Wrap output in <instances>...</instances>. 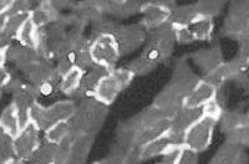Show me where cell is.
<instances>
[{"instance_id":"6da1fadb","label":"cell","mask_w":249,"mask_h":164,"mask_svg":"<svg viewBox=\"0 0 249 164\" xmlns=\"http://www.w3.org/2000/svg\"><path fill=\"white\" fill-rule=\"evenodd\" d=\"M76 110V103L72 101L55 102L48 107L35 103L30 110V123L40 132H45L57 122L69 121L74 116Z\"/></svg>"},{"instance_id":"7a4b0ae2","label":"cell","mask_w":249,"mask_h":164,"mask_svg":"<svg viewBox=\"0 0 249 164\" xmlns=\"http://www.w3.org/2000/svg\"><path fill=\"white\" fill-rule=\"evenodd\" d=\"M133 75L127 68H112L102 77L93 91L92 97L105 106H110L124 88L130 85Z\"/></svg>"},{"instance_id":"3957f363","label":"cell","mask_w":249,"mask_h":164,"mask_svg":"<svg viewBox=\"0 0 249 164\" xmlns=\"http://www.w3.org/2000/svg\"><path fill=\"white\" fill-rule=\"evenodd\" d=\"M218 121L211 117L202 116L195 125L191 126L183 137V147L199 154L212 143Z\"/></svg>"},{"instance_id":"277c9868","label":"cell","mask_w":249,"mask_h":164,"mask_svg":"<svg viewBox=\"0 0 249 164\" xmlns=\"http://www.w3.org/2000/svg\"><path fill=\"white\" fill-rule=\"evenodd\" d=\"M89 50L93 64L107 70H112L121 57L116 39L111 34L97 35L91 41Z\"/></svg>"},{"instance_id":"5b68a950","label":"cell","mask_w":249,"mask_h":164,"mask_svg":"<svg viewBox=\"0 0 249 164\" xmlns=\"http://www.w3.org/2000/svg\"><path fill=\"white\" fill-rule=\"evenodd\" d=\"M172 3L168 1H152V3L142 4L141 12L142 15L141 24L140 25L144 30H153L159 26L164 25L170 20V14L172 8L176 5H171Z\"/></svg>"},{"instance_id":"8992f818","label":"cell","mask_w":249,"mask_h":164,"mask_svg":"<svg viewBox=\"0 0 249 164\" xmlns=\"http://www.w3.org/2000/svg\"><path fill=\"white\" fill-rule=\"evenodd\" d=\"M113 36H115L117 45H119L120 55L124 56V55L131 54L135 50H137L140 45L144 43L146 30L140 24L124 25L120 26V29Z\"/></svg>"},{"instance_id":"52a82bcc","label":"cell","mask_w":249,"mask_h":164,"mask_svg":"<svg viewBox=\"0 0 249 164\" xmlns=\"http://www.w3.org/2000/svg\"><path fill=\"white\" fill-rule=\"evenodd\" d=\"M40 131L30 123L20 131L19 134L14 138V154L15 158L21 161H28L35 150L41 145Z\"/></svg>"},{"instance_id":"ba28073f","label":"cell","mask_w":249,"mask_h":164,"mask_svg":"<svg viewBox=\"0 0 249 164\" xmlns=\"http://www.w3.org/2000/svg\"><path fill=\"white\" fill-rule=\"evenodd\" d=\"M23 72L26 79L29 80V82H30V85L36 86L39 88L49 85L51 81H56L55 80L54 67L45 59H40L35 61L29 67H26Z\"/></svg>"},{"instance_id":"9c48e42d","label":"cell","mask_w":249,"mask_h":164,"mask_svg":"<svg viewBox=\"0 0 249 164\" xmlns=\"http://www.w3.org/2000/svg\"><path fill=\"white\" fill-rule=\"evenodd\" d=\"M217 88L213 87L211 83L204 81L203 79H199L195 87L191 90L190 94L187 95L183 106L192 108H202L208 102L217 97Z\"/></svg>"},{"instance_id":"30bf717a","label":"cell","mask_w":249,"mask_h":164,"mask_svg":"<svg viewBox=\"0 0 249 164\" xmlns=\"http://www.w3.org/2000/svg\"><path fill=\"white\" fill-rule=\"evenodd\" d=\"M171 127V118H163L159 122H155L152 125L144 126L140 128L135 134L133 145L135 147H142L148 142H152L160 137L166 136Z\"/></svg>"},{"instance_id":"8fae6325","label":"cell","mask_w":249,"mask_h":164,"mask_svg":"<svg viewBox=\"0 0 249 164\" xmlns=\"http://www.w3.org/2000/svg\"><path fill=\"white\" fill-rule=\"evenodd\" d=\"M139 148V156L140 159L142 161H147V159L156 158V157H163L170 154L171 152H173L175 149H177V146H175L171 142V139L168 138V136L160 137V138L155 139L152 142H148L142 147Z\"/></svg>"},{"instance_id":"7c38bea8","label":"cell","mask_w":249,"mask_h":164,"mask_svg":"<svg viewBox=\"0 0 249 164\" xmlns=\"http://www.w3.org/2000/svg\"><path fill=\"white\" fill-rule=\"evenodd\" d=\"M193 63L203 71L204 75L208 74L223 63L221 49L211 48L196 52L193 55Z\"/></svg>"},{"instance_id":"4fadbf2b","label":"cell","mask_w":249,"mask_h":164,"mask_svg":"<svg viewBox=\"0 0 249 164\" xmlns=\"http://www.w3.org/2000/svg\"><path fill=\"white\" fill-rule=\"evenodd\" d=\"M198 17L195 5H176L172 8L168 23L173 29L190 28Z\"/></svg>"},{"instance_id":"5bb4252c","label":"cell","mask_w":249,"mask_h":164,"mask_svg":"<svg viewBox=\"0 0 249 164\" xmlns=\"http://www.w3.org/2000/svg\"><path fill=\"white\" fill-rule=\"evenodd\" d=\"M248 28L249 15H230L224 24V32L242 41H248Z\"/></svg>"},{"instance_id":"9a60e30c","label":"cell","mask_w":249,"mask_h":164,"mask_svg":"<svg viewBox=\"0 0 249 164\" xmlns=\"http://www.w3.org/2000/svg\"><path fill=\"white\" fill-rule=\"evenodd\" d=\"M108 71L110 70L99 65H93L92 67L89 68L88 71H85L81 83H80L77 94L80 92V94L82 95H92L95 88H96V86L99 85V82L101 81L102 77L105 76Z\"/></svg>"},{"instance_id":"2e32d148","label":"cell","mask_w":249,"mask_h":164,"mask_svg":"<svg viewBox=\"0 0 249 164\" xmlns=\"http://www.w3.org/2000/svg\"><path fill=\"white\" fill-rule=\"evenodd\" d=\"M85 71H82L81 68L76 67V66H72L70 70L66 72L64 76L60 79L59 81V88L62 94L65 95H75L77 94L79 91L80 83L82 81V77H84Z\"/></svg>"},{"instance_id":"e0dca14e","label":"cell","mask_w":249,"mask_h":164,"mask_svg":"<svg viewBox=\"0 0 249 164\" xmlns=\"http://www.w3.org/2000/svg\"><path fill=\"white\" fill-rule=\"evenodd\" d=\"M0 130L6 133L8 136L13 137V138H15L21 131L19 119H18L17 110H15L12 103L6 106L3 112H1V115H0Z\"/></svg>"},{"instance_id":"ac0fdd59","label":"cell","mask_w":249,"mask_h":164,"mask_svg":"<svg viewBox=\"0 0 249 164\" xmlns=\"http://www.w3.org/2000/svg\"><path fill=\"white\" fill-rule=\"evenodd\" d=\"M40 30L34 25V23L30 20V16L26 20L25 23L23 24V26L19 29L15 39L19 41L20 46H24V48L34 49L37 44V39H39Z\"/></svg>"},{"instance_id":"d6986e66","label":"cell","mask_w":249,"mask_h":164,"mask_svg":"<svg viewBox=\"0 0 249 164\" xmlns=\"http://www.w3.org/2000/svg\"><path fill=\"white\" fill-rule=\"evenodd\" d=\"M66 139H71V130L69 121L57 122L45 131V141L51 145L59 146Z\"/></svg>"},{"instance_id":"ffe728a7","label":"cell","mask_w":249,"mask_h":164,"mask_svg":"<svg viewBox=\"0 0 249 164\" xmlns=\"http://www.w3.org/2000/svg\"><path fill=\"white\" fill-rule=\"evenodd\" d=\"M202 79H203L204 81L208 82V83H211L213 87H215L218 90V87L223 85L224 82H227L231 79H234V74H233V70L232 67H231L230 63H222L221 65L218 66V67H215L214 70L204 75Z\"/></svg>"},{"instance_id":"44dd1931","label":"cell","mask_w":249,"mask_h":164,"mask_svg":"<svg viewBox=\"0 0 249 164\" xmlns=\"http://www.w3.org/2000/svg\"><path fill=\"white\" fill-rule=\"evenodd\" d=\"M218 122L221 125L222 131L226 133L232 132V131L243 127V126H248V121H247L246 116L233 112V111H223V114L221 115Z\"/></svg>"},{"instance_id":"7402d4cb","label":"cell","mask_w":249,"mask_h":164,"mask_svg":"<svg viewBox=\"0 0 249 164\" xmlns=\"http://www.w3.org/2000/svg\"><path fill=\"white\" fill-rule=\"evenodd\" d=\"M56 146L51 145L44 139L34 154L28 159L26 164H51L54 162Z\"/></svg>"},{"instance_id":"603a6c76","label":"cell","mask_w":249,"mask_h":164,"mask_svg":"<svg viewBox=\"0 0 249 164\" xmlns=\"http://www.w3.org/2000/svg\"><path fill=\"white\" fill-rule=\"evenodd\" d=\"M29 16H30V14H26V13H8L3 32L12 39H15L19 29L23 26V24L29 19Z\"/></svg>"},{"instance_id":"cb8c5ba5","label":"cell","mask_w":249,"mask_h":164,"mask_svg":"<svg viewBox=\"0 0 249 164\" xmlns=\"http://www.w3.org/2000/svg\"><path fill=\"white\" fill-rule=\"evenodd\" d=\"M213 20L204 19V17H197L195 23L190 26L195 40H208L213 34Z\"/></svg>"},{"instance_id":"d4e9b609","label":"cell","mask_w":249,"mask_h":164,"mask_svg":"<svg viewBox=\"0 0 249 164\" xmlns=\"http://www.w3.org/2000/svg\"><path fill=\"white\" fill-rule=\"evenodd\" d=\"M157 65H159V64L152 61V60L147 59V57L143 56V55H141L140 57H137V59L131 61L127 70L130 71L133 76H146V75H148L150 72H152V71L157 67Z\"/></svg>"},{"instance_id":"484cf974","label":"cell","mask_w":249,"mask_h":164,"mask_svg":"<svg viewBox=\"0 0 249 164\" xmlns=\"http://www.w3.org/2000/svg\"><path fill=\"white\" fill-rule=\"evenodd\" d=\"M195 8L199 17L213 20V17L219 15V13L222 12L223 3L215 1V0H202V1L195 4Z\"/></svg>"},{"instance_id":"4316f807","label":"cell","mask_w":249,"mask_h":164,"mask_svg":"<svg viewBox=\"0 0 249 164\" xmlns=\"http://www.w3.org/2000/svg\"><path fill=\"white\" fill-rule=\"evenodd\" d=\"M227 142L237 145L239 147H244L248 145L249 142V130L248 126H243L237 130L232 131V132L227 133Z\"/></svg>"},{"instance_id":"83f0119b","label":"cell","mask_w":249,"mask_h":164,"mask_svg":"<svg viewBox=\"0 0 249 164\" xmlns=\"http://www.w3.org/2000/svg\"><path fill=\"white\" fill-rule=\"evenodd\" d=\"M197 162H198L197 153L184 147L181 148L178 153V158H177V164H197Z\"/></svg>"},{"instance_id":"f1b7e54d","label":"cell","mask_w":249,"mask_h":164,"mask_svg":"<svg viewBox=\"0 0 249 164\" xmlns=\"http://www.w3.org/2000/svg\"><path fill=\"white\" fill-rule=\"evenodd\" d=\"M175 41L181 44H188L195 41V37H193L190 28L175 29Z\"/></svg>"},{"instance_id":"f546056e","label":"cell","mask_w":249,"mask_h":164,"mask_svg":"<svg viewBox=\"0 0 249 164\" xmlns=\"http://www.w3.org/2000/svg\"><path fill=\"white\" fill-rule=\"evenodd\" d=\"M182 147L177 148L173 152H171L167 156H163V159L160 162H157L156 164H177V158H178V153L181 150Z\"/></svg>"},{"instance_id":"4dcf8cb0","label":"cell","mask_w":249,"mask_h":164,"mask_svg":"<svg viewBox=\"0 0 249 164\" xmlns=\"http://www.w3.org/2000/svg\"><path fill=\"white\" fill-rule=\"evenodd\" d=\"M13 5V1L9 0H0V15H6Z\"/></svg>"},{"instance_id":"1f68e13d","label":"cell","mask_w":249,"mask_h":164,"mask_svg":"<svg viewBox=\"0 0 249 164\" xmlns=\"http://www.w3.org/2000/svg\"><path fill=\"white\" fill-rule=\"evenodd\" d=\"M6 63V55L5 51L0 50V68L4 67V64Z\"/></svg>"},{"instance_id":"d6a6232c","label":"cell","mask_w":249,"mask_h":164,"mask_svg":"<svg viewBox=\"0 0 249 164\" xmlns=\"http://www.w3.org/2000/svg\"><path fill=\"white\" fill-rule=\"evenodd\" d=\"M93 164H101V162H100V163H93Z\"/></svg>"},{"instance_id":"836d02e7","label":"cell","mask_w":249,"mask_h":164,"mask_svg":"<svg viewBox=\"0 0 249 164\" xmlns=\"http://www.w3.org/2000/svg\"><path fill=\"white\" fill-rule=\"evenodd\" d=\"M51 164H53V163H51Z\"/></svg>"}]
</instances>
